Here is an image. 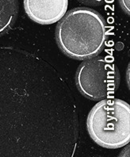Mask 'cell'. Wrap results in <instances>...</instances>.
<instances>
[{
	"mask_svg": "<svg viewBox=\"0 0 130 157\" xmlns=\"http://www.w3.org/2000/svg\"><path fill=\"white\" fill-rule=\"evenodd\" d=\"M78 117L71 90L50 63L0 47V157H74Z\"/></svg>",
	"mask_w": 130,
	"mask_h": 157,
	"instance_id": "obj_1",
	"label": "cell"
},
{
	"mask_svg": "<svg viewBox=\"0 0 130 157\" xmlns=\"http://www.w3.org/2000/svg\"><path fill=\"white\" fill-rule=\"evenodd\" d=\"M107 36L103 17L87 7L69 10L55 29L59 48L69 57L76 59H87L97 56L103 49Z\"/></svg>",
	"mask_w": 130,
	"mask_h": 157,
	"instance_id": "obj_2",
	"label": "cell"
},
{
	"mask_svg": "<svg viewBox=\"0 0 130 157\" xmlns=\"http://www.w3.org/2000/svg\"><path fill=\"white\" fill-rule=\"evenodd\" d=\"M89 135L105 148H119L130 141V106L117 98H105L92 108L86 121Z\"/></svg>",
	"mask_w": 130,
	"mask_h": 157,
	"instance_id": "obj_3",
	"label": "cell"
},
{
	"mask_svg": "<svg viewBox=\"0 0 130 157\" xmlns=\"http://www.w3.org/2000/svg\"><path fill=\"white\" fill-rule=\"evenodd\" d=\"M75 82L81 94L87 98L105 99L118 87L120 74L114 63L103 57L94 56L81 63Z\"/></svg>",
	"mask_w": 130,
	"mask_h": 157,
	"instance_id": "obj_4",
	"label": "cell"
},
{
	"mask_svg": "<svg viewBox=\"0 0 130 157\" xmlns=\"http://www.w3.org/2000/svg\"><path fill=\"white\" fill-rule=\"evenodd\" d=\"M67 6L68 0H24L27 15L40 25L59 21L67 12Z\"/></svg>",
	"mask_w": 130,
	"mask_h": 157,
	"instance_id": "obj_5",
	"label": "cell"
},
{
	"mask_svg": "<svg viewBox=\"0 0 130 157\" xmlns=\"http://www.w3.org/2000/svg\"><path fill=\"white\" fill-rule=\"evenodd\" d=\"M18 13L17 0H0V36L14 24Z\"/></svg>",
	"mask_w": 130,
	"mask_h": 157,
	"instance_id": "obj_6",
	"label": "cell"
},
{
	"mask_svg": "<svg viewBox=\"0 0 130 157\" xmlns=\"http://www.w3.org/2000/svg\"><path fill=\"white\" fill-rule=\"evenodd\" d=\"M77 1L82 4H85V5L94 6L103 4L106 0H77Z\"/></svg>",
	"mask_w": 130,
	"mask_h": 157,
	"instance_id": "obj_7",
	"label": "cell"
},
{
	"mask_svg": "<svg viewBox=\"0 0 130 157\" xmlns=\"http://www.w3.org/2000/svg\"><path fill=\"white\" fill-rule=\"evenodd\" d=\"M119 3H120V7L122 8V10H124L127 14L129 15L130 13V0H118Z\"/></svg>",
	"mask_w": 130,
	"mask_h": 157,
	"instance_id": "obj_8",
	"label": "cell"
},
{
	"mask_svg": "<svg viewBox=\"0 0 130 157\" xmlns=\"http://www.w3.org/2000/svg\"><path fill=\"white\" fill-rule=\"evenodd\" d=\"M119 157H130L129 154V146L128 147H125L121 152H120Z\"/></svg>",
	"mask_w": 130,
	"mask_h": 157,
	"instance_id": "obj_9",
	"label": "cell"
},
{
	"mask_svg": "<svg viewBox=\"0 0 130 157\" xmlns=\"http://www.w3.org/2000/svg\"><path fill=\"white\" fill-rule=\"evenodd\" d=\"M93 157H100V156H93Z\"/></svg>",
	"mask_w": 130,
	"mask_h": 157,
	"instance_id": "obj_10",
	"label": "cell"
}]
</instances>
